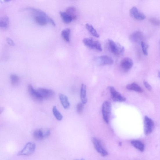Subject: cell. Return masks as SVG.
<instances>
[{
    "label": "cell",
    "mask_w": 160,
    "mask_h": 160,
    "mask_svg": "<svg viewBox=\"0 0 160 160\" xmlns=\"http://www.w3.org/2000/svg\"><path fill=\"white\" fill-rule=\"evenodd\" d=\"M83 43L87 47L90 48L95 50L99 51L102 50L101 43L97 41H95L92 38H87L83 39Z\"/></svg>",
    "instance_id": "cell-3"
},
{
    "label": "cell",
    "mask_w": 160,
    "mask_h": 160,
    "mask_svg": "<svg viewBox=\"0 0 160 160\" xmlns=\"http://www.w3.org/2000/svg\"><path fill=\"white\" fill-rule=\"evenodd\" d=\"M144 38V35L142 32L138 31L132 34L130 36V39L133 42L141 43L143 41Z\"/></svg>",
    "instance_id": "cell-14"
},
{
    "label": "cell",
    "mask_w": 160,
    "mask_h": 160,
    "mask_svg": "<svg viewBox=\"0 0 160 160\" xmlns=\"http://www.w3.org/2000/svg\"><path fill=\"white\" fill-rule=\"evenodd\" d=\"M9 19L7 15L3 16L0 19V27L3 30H6L9 27Z\"/></svg>",
    "instance_id": "cell-16"
},
{
    "label": "cell",
    "mask_w": 160,
    "mask_h": 160,
    "mask_svg": "<svg viewBox=\"0 0 160 160\" xmlns=\"http://www.w3.org/2000/svg\"><path fill=\"white\" fill-rule=\"evenodd\" d=\"M86 27L87 30L94 37L96 38L99 37V34L92 26L89 23H87L86 25Z\"/></svg>",
    "instance_id": "cell-22"
},
{
    "label": "cell",
    "mask_w": 160,
    "mask_h": 160,
    "mask_svg": "<svg viewBox=\"0 0 160 160\" xmlns=\"http://www.w3.org/2000/svg\"><path fill=\"white\" fill-rule=\"evenodd\" d=\"M83 103H79L77 106V110L79 114L82 113L83 108Z\"/></svg>",
    "instance_id": "cell-29"
},
{
    "label": "cell",
    "mask_w": 160,
    "mask_h": 160,
    "mask_svg": "<svg viewBox=\"0 0 160 160\" xmlns=\"http://www.w3.org/2000/svg\"><path fill=\"white\" fill-rule=\"evenodd\" d=\"M28 91L30 97L34 101L38 102L43 101V99L38 91L35 90L31 85H30L28 86Z\"/></svg>",
    "instance_id": "cell-13"
},
{
    "label": "cell",
    "mask_w": 160,
    "mask_h": 160,
    "mask_svg": "<svg viewBox=\"0 0 160 160\" xmlns=\"http://www.w3.org/2000/svg\"><path fill=\"white\" fill-rule=\"evenodd\" d=\"M151 23L153 25L157 26H160V20L157 18H152L150 19Z\"/></svg>",
    "instance_id": "cell-28"
},
{
    "label": "cell",
    "mask_w": 160,
    "mask_h": 160,
    "mask_svg": "<svg viewBox=\"0 0 160 160\" xmlns=\"http://www.w3.org/2000/svg\"><path fill=\"white\" fill-rule=\"evenodd\" d=\"M145 134L148 135L153 132L154 127V123L151 119L147 116H145L144 120Z\"/></svg>",
    "instance_id": "cell-6"
},
{
    "label": "cell",
    "mask_w": 160,
    "mask_h": 160,
    "mask_svg": "<svg viewBox=\"0 0 160 160\" xmlns=\"http://www.w3.org/2000/svg\"><path fill=\"white\" fill-rule=\"evenodd\" d=\"M141 45L142 48V49L143 53L145 55L147 56L148 55V46L143 41H142L141 43Z\"/></svg>",
    "instance_id": "cell-27"
},
{
    "label": "cell",
    "mask_w": 160,
    "mask_h": 160,
    "mask_svg": "<svg viewBox=\"0 0 160 160\" xmlns=\"http://www.w3.org/2000/svg\"><path fill=\"white\" fill-rule=\"evenodd\" d=\"M127 89L134 91L139 93H142L143 90L142 88L137 83H133L127 85L126 86Z\"/></svg>",
    "instance_id": "cell-18"
},
{
    "label": "cell",
    "mask_w": 160,
    "mask_h": 160,
    "mask_svg": "<svg viewBox=\"0 0 160 160\" xmlns=\"http://www.w3.org/2000/svg\"><path fill=\"white\" fill-rule=\"evenodd\" d=\"M36 149L35 144L33 142L27 143L23 148L19 152L18 156H27L32 154Z\"/></svg>",
    "instance_id": "cell-5"
},
{
    "label": "cell",
    "mask_w": 160,
    "mask_h": 160,
    "mask_svg": "<svg viewBox=\"0 0 160 160\" xmlns=\"http://www.w3.org/2000/svg\"><path fill=\"white\" fill-rule=\"evenodd\" d=\"M134 64L133 60L128 57H126L121 60L120 62V67L122 70L125 72L129 71Z\"/></svg>",
    "instance_id": "cell-7"
},
{
    "label": "cell",
    "mask_w": 160,
    "mask_h": 160,
    "mask_svg": "<svg viewBox=\"0 0 160 160\" xmlns=\"http://www.w3.org/2000/svg\"><path fill=\"white\" fill-rule=\"evenodd\" d=\"M6 41L9 45L12 46H14V42L9 37H7L6 39Z\"/></svg>",
    "instance_id": "cell-30"
},
{
    "label": "cell",
    "mask_w": 160,
    "mask_h": 160,
    "mask_svg": "<svg viewBox=\"0 0 160 160\" xmlns=\"http://www.w3.org/2000/svg\"><path fill=\"white\" fill-rule=\"evenodd\" d=\"M81 98L82 103L84 105L85 104L87 101L86 98V86L84 84H83L81 86Z\"/></svg>",
    "instance_id": "cell-20"
},
{
    "label": "cell",
    "mask_w": 160,
    "mask_h": 160,
    "mask_svg": "<svg viewBox=\"0 0 160 160\" xmlns=\"http://www.w3.org/2000/svg\"><path fill=\"white\" fill-rule=\"evenodd\" d=\"M131 143L132 146L140 151L141 152L144 151L145 145L141 141L139 140H133L131 141Z\"/></svg>",
    "instance_id": "cell-17"
},
{
    "label": "cell",
    "mask_w": 160,
    "mask_h": 160,
    "mask_svg": "<svg viewBox=\"0 0 160 160\" xmlns=\"http://www.w3.org/2000/svg\"><path fill=\"white\" fill-rule=\"evenodd\" d=\"M92 142L96 150L103 157H106L108 155L107 151L105 149L102 145L99 140L96 138L92 139Z\"/></svg>",
    "instance_id": "cell-10"
},
{
    "label": "cell",
    "mask_w": 160,
    "mask_h": 160,
    "mask_svg": "<svg viewBox=\"0 0 160 160\" xmlns=\"http://www.w3.org/2000/svg\"><path fill=\"white\" fill-rule=\"evenodd\" d=\"M144 85L146 88L150 91H151L152 90V88L151 86L146 81L143 82Z\"/></svg>",
    "instance_id": "cell-31"
},
{
    "label": "cell",
    "mask_w": 160,
    "mask_h": 160,
    "mask_svg": "<svg viewBox=\"0 0 160 160\" xmlns=\"http://www.w3.org/2000/svg\"><path fill=\"white\" fill-rule=\"evenodd\" d=\"M34 138L37 140H42L45 137V133L41 129L35 130L33 133Z\"/></svg>",
    "instance_id": "cell-23"
},
{
    "label": "cell",
    "mask_w": 160,
    "mask_h": 160,
    "mask_svg": "<svg viewBox=\"0 0 160 160\" xmlns=\"http://www.w3.org/2000/svg\"></svg>",
    "instance_id": "cell-33"
},
{
    "label": "cell",
    "mask_w": 160,
    "mask_h": 160,
    "mask_svg": "<svg viewBox=\"0 0 160 160\" xmlns=\"http://www.w3.org/2000/svg\"><path fill=\"white\" fill-rule=\"evenodd\" d=\"M53 112L56 119L59 121H61L63 118V116L62 114L59 112L56 106H54L53 107Z\"/></svg>",
    "instance_id": "cell-26"
},
{
    "label": "cell",
    "mask_w": 160,
    "mask_h": 160,
    "mask_svg": "<svg viewBox=\"0 0 160 160\" xmlns=\"http://www.w3.org/2000/svg\"><path fill=\"white\" fill-rule=\"evenodd\" d=\"M51 134V132L50 130H47L45 133V137H49Z\"/></svg>",
    "instance_id": "cell-32"
},
{
    "label": "cell",
    "mask_w": 160,
    "mask_h": 160,
    "mask_svg": "<svg viewBox=\"0 0 160 160\" xmlns=\"http://www.w3.org/2000/svg\"><path fill=\"white\" fill-rule=\"evenodd\" d=\"M59 97L60 101L64 108L65 109H69L70 107V103L67 96L64 94H60Z\"/></svg>",
    "instance_id": "cell-15"
},
{
    "label": "cell",
    "mask_w": 160,
    "mask_h": 160,
    "mask_svg": "<svg viewBox=\"0 0 160 160\" xmlns=\"http://www.w3.org/2000/svg\"><path fill=\"white\" fill-rule=\"evenodd\" d=\"M108 43L111 52L116 57H121L124 54L125 48L119 43L110 39L108 40Z\"/></svg>",
    "instance_id": "cell-2"
},
{
    "label": "cell",
    "mask_w": 160,
    "mask_h": 160,
    "mask_svg": "<svg viewBox=\"0 0 160 160\" xmlns=\"http://www.w3.org/2000/svg\"><path fill=\"white\" fill-rule=\"evenodd\" d=\"M66 12L70 16L73 20H75L77 19V10L74 7L70 6L68 8Z\"/></svg>",
    "instance_id": "cell-19"
},
{
    "label": "cell",
    "mask_w": 160,
    "mask_h": 160,
    "mask_svg": "<svg viewBox=\"0 0 160 160\" xmlns=\"http://www.w3.org/2000/svg\"><path fill=\"white\" fill-rule=\"evenodd\" d=\"M28 10L33 12L35 14V21L39 25L42 26L45 25L48 22L51 23L52 25L55 26V23L54 20L48 17L43 11L34 8H28Z\"/></svg>",
    "instance_id": "cell-1"
},
{
    "label": "cell",
    "mask_w": 160,
    "mask_h": 160,
    "mask_svg": "<svg viewBox=\"0 0 160 160\" xmlns=\"http://www.w3.org/2000/svg\"><path fill=\"white\" fill-rule=\"evenodd\" d=\"M10 79L11 84L13 86H17L20 81L19 77L15 74H12L10 75Z\"/></svg>",
    "instance_id": "cell-25"
},
{
    "label": "cell",
    "mask_w": 160,
    "mask_h": 160,
    "mask_svg": "<svg viewBox=\"0 0 160 160\" xmlns=\"http://www.w3.org/2000/svg\"><path fill=\"white\" fill-rule=\"evenodd\" d=\"M95 59V61L101 66L110 65L114 63L113 59L109 56L106 55L99 56Z\"/></svg>",
    "instance_id": "cell-9"
},
{
    "label": "cell",
    "mask_w": 160,
    "mask_h": 160,
    "mask_svg": "<svg viewBox=\"0 0 160 160\" xmlns=\"http://www.w3.org/2000/svg\"><path fill=\"white\" fill-rule=\"evenodd\" d=\"M37 91L43 99H46L52 98L55 94L53 90L43 88H39Z\"/></svg>",
    "instance_id": "cell-11"
},
{
    "label": "cell",
    "mask_w": 160,
    "mask_h": 160,
    "mask_svg": "<svg viewBox=\"0 0 160 160\" xmlns=\"http://www.w3.org/2000/svg\"><path fill=\"white\" fill-rule=\"evenodd\" d=\"M111 108V103L109 101H105L103 103L102 106L103 117L105 122L108 124L109 123L110 121Z\"/></svg>",
    "instance_id": "cell-4"
},
{
    "label": "cell",
    "mask_w": 160,
    "mask_h": 160,
    "mask_svg": "<svg viewBox=\"0 0 160 160\" xmlns=\"http://www.w3.org/2000/svg\"><path fill=\"white\" fill-rule=\"evenodd\" d=\"M71 30L70 29L67 28L63 30L61 32V35L65 41L68 42L70 41Z\"/></svg>",
    "instance_id": "cell-24"
},
{
    "label": "cell",
    "mask_w": 160,
    "mask_h": 160,
    "mask_svg": "<svg viewBox=\"0 0 160 160\" xmlns=\"http://www.w3.org/2000/svg\"><path fill=\"white\" fill-rule=\"evenodd\" d=\"M109 89L111 95V97L115 102H123L126 101V99L121 94L115 90L112 86L109 87Z\"/></svg>",
    "instance_id": "cell-8"
},
{
    "label": "cell",
    "mask_w": 160,
    "mask_h": 160,
    "mask_svg": "<svg viewBox=\"0 0 160 160\" xmlns=\"http://www.w3.org/2000/svg\"><path fill=\"white\" fill-rule=\"evenodd\" d=\"M131 17L135 19L141 21L146 18V15L139 11L136 7H132L130 10Z\"/></svg>",
    "instance_id": "cell-12"
},
{
    "label": "cell",
    "mask_w": 160,
    "mask_h": 160,
    "mask_svg": "<svg viewBox=\"0 0 160 160\" xmlns=\"http://www.w3.org/2000/svg\"><path fill=\"white\" fill-rule=\"evenodd\" d=\"M59 14L63 22L66 24L70 23L73 20L70 16L66 12L61 11L60 12Z\"/></svg>",
    "instance_id": "cell-21"
}]
</instances>
